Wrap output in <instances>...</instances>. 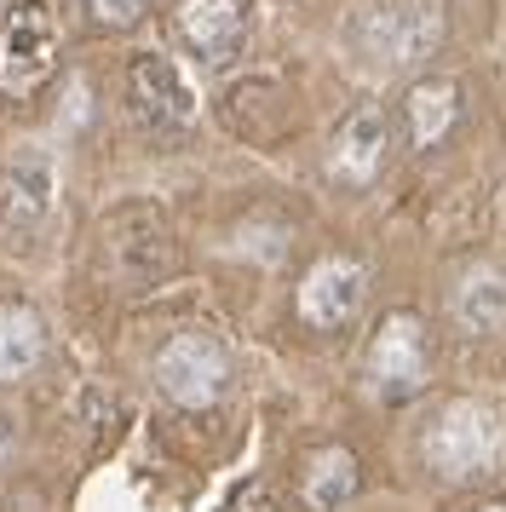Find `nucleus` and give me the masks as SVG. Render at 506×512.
I'll return each mask as SVG.
<instances>
[{"label": "nucleus", "mask_w": 506, "mask_h": 512, "mask_svg": "<svg viewBox=\"0 0 506 512\" xmlns=\"http://www.w3.org/2000/svg\"><path fill=\"white\" fill-rule=\"evenodd\" d=\"M443 0H368L351 18V47L374 70H409L426 64L443 41Z\"/></svg>", "instance_id": "nucleus-1"}, {"label": "nucleus", "mask_w": 506, "mask_h": 512, "mask_svg": "<svg viewBox=\"0 0 506 512\" xmlns=\"http://www.w3.org/2000/svg\"><path fill=\"white\" fill-rule=\"evenodd\" d=\"M501 455H506V420H501V409H489L478 397L443 403L437 420L426 426V466L437 478H449V484L495 472Z\"/></svg>", "instance_id": "nucleus-2"}, {"label": "nucleus", "mask_w": 506, "mask_h": 512, "mask_svg": "<svg viewBox=\"0 0 506 512\" xmlns=\"http://www.w3.org/2000/svg\"><path fill=\"white\" fill-rule=\"evenodd\" d=\"M58 64V18L46 0H18L0 18V87L35 93Z\"/></svg>", "instance_id": "nucleus-3"}, {"label": "nucleus", "mask_w": 506, "mask_h": 512, "mask_svg": "<svg viewBox=\"0 0 506 512\" xmlns=\"http://www.w3.org/2000/svg\"><path fill=\"white\" fill-rule=\"evenodd\" d=\"M156 386L173 397L179 409H207V403L230 386V351L219 346L213 334L184 328V334H173V340L156 351Z\"/></svg>", "instance_id": "nucleus-4"}, {"label": "nucleus", "mask_w": 506, "mask_h": 512, "mask_svg": "<svg viewBox=\"0 0 506 512\" xmlns=\"http://www.w3.org/2000/svg\"><path fill=\"white\" fill-rule=\"evenodd\" d=\"M173 24L202 64H230L253 35V6L248 0H173Z\"/></svg>", "instance_id": "nucleus-5"}, {"label": "nucleus", "mask_w": 506, "mask_h": 512, "mask_svg": "<svg viewBox=\"0 0 506 512\" xmlns=\"http://www.w3.org/2000/svg\"><path fill=\"white\" fill-rule=\"evenodd\" d=\"M127 98H133V116L156 133H173V127H190L196 121V87L184 81V70L173 58H138L133 75H127Z\"/></svg>", "instance_id": "nucleus-6"}, {"label": "nucleus", "mask_w": 506, "mask_h": 512, "mask_svg": "<svg viewBox=\"0 0 506 512\" xmlns=\"http://www.w3.org/2000/svg\"><path fill=\"white\" fill-rule=\"evenodd\" d=\"M368 380L380 397H409L426 380V334L409 311H391L374 346H368Z\"/></svg>", "instance_id": "nucleus-7"}, {"label": "nucleus", "mask_w": 506, "mask_h": 512, "mask_svg": "<svg viewBox=\"0 0 506 512\" xmlns=\"http://www.w3.org/2000/svg\"><path fill=\"white\" fill-rule=\"evenodd\" d=\"M368 300V271L357 259H322L299 282V317L311 328H345Z\"/></svg>", "instance_id": "nucleus-8"}, {"label": "nucleus", "mask_w": 506, "mask_h": 512, "mask_svg": "<svg viewBox=\"0 0 506 512\" xmlns=\"http://www.w3.org/2000/svg\"><path fill=\"white\" fill-rule=\"evenodd\" d=\"M449 311H455V323L466 334H501L506 328V271H495V265L466 271L455 288V300H449Z\"/></svg>", "instance_id": "nucleus-9"}, {"label": "nucleus", "mask_w": 506, "mask_h": 512, "mask_svg": "<svg viewBox=\"0 0 506 512\" xmlns=\"http://www.w3.org/2000/svg\"><path fill=\"white\" fill-rule=\"evenodd\" d=\"M386 162V116L380 110H357L334 139V173L351 185H368Z\"/></svg>", "instance_id": "nucleus-10"}, {"label": "nucleus", "mask_w": 506, "mask_h": 512, "mask_svg": "<svg viewBox=\"0 0 506 512\" xmlns=\"http://www.w3.org/2000/svg\"><path fill=\"white\" fill-rule=\"evenodd\" d=\"M46 351V323L29 305H0V380H23Z\"/></svg>", "instance_id": "nucleus-11"}, {"label": "nucleus", "mask_w": 506, "mask_h": 512, "mask_svg": "<svg viewBox=\"0 0 506 512\" xmlns=\"http://www.w3.org/2000/svg\"><path fill=\"white\" fill-rule=\"evenodd\" d=\"M357 495V461L345 449H317L305 466V501L317 512H340Z\"/></svg>", "instance_id": "nucleus-12"}, {"label": "nucleus", "mask_w": 506, "mask_h": 512, "mask_svg": "<svg viewBox=\"0 0 506 512\" xmlns=\"http://www.w3.org/2000/svg\"><path fill=\"white\" fill-rule=\"evenodd\" d=\"M409 121H414V144H437L455 121V87L449 81H420L409 93Z\"/></svg>", "instance_id": "nucleus-13"}, {"label": "nucleus", "mask_w": 506, "mask_h": 512, "mask_svg": "<svg viewBox=\"0 0 506 512\" xmlns=\"http://www.w3.org/2000/svg\"><path fill=\"white\" fill-rule=\"evenodd\" d=\"M92 6H98L110 24H127V18H138V6H144V0H92Z\"/></svg>", "instance_id": "nucleus-14"}, {"label": "nucleus", "mask_w": 506, "mask_h": 512, "mask_svg": "<svg viewBox=\"0 0 506 512\" xmlns=\"http://www.w3.org/2000/svg\"><path fill=\"white\" fill-rule=\"evenodd\" d=\"M6 455H12V426L0 420V461H6Z\"/></svg>", "instance_id": "nucleus-15"}, {"label": "nucleus", "mask_w": 506, "mask_h": 512, "mask_svg": "<svg viewBox=\"0 0 506 512\" xmlns=\"http://www.w3.org/2000/svg\"><path fill=\"white\" fill-rule=\"evenodd\" d=\"M478 512H506V501H489V507H478Z\"/></svg>", "instance_id": "nucleus-16"}]
</instances>
